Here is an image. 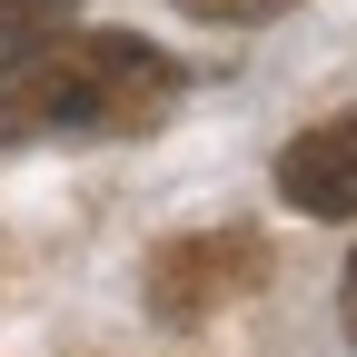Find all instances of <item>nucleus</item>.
<instances>
[{"instance_id":"nucleus-1","label":"nucleus","mask_w":357,"mask_h":357,"mask_svg":"<svg viewBox=\"0 0 357 357\" xmlns=\"http://www.w3.org/2000/svg\"><path fill=\"white\" fill-rule=\"evenodd\" d=\"M178 70L169 50H149L139 30H50L30 50L0 60V149H119L169 129Z\"/></svg>"},{"instance_id":"nucleus-2","label":"nucleus","mask_w":357,"mask_h":357,"mask_svg":"<svg viewBox=\"0 0 357 357\" xmlns=\"http://www.w3.org/2000/svg\"><path fill=\"white\" fill-rule=\"evenodd\" d=\"M258 288H268V238L238 229V218H229V229H178L139 268V298H149L159 328H208L218 307H238Z\"/></svg>"},{"instance_id":"nucleus-3","label":"nucleus","mask_w":357,"mask_h":357,"mask_svg":"<svg viewBox=\"0 0 357 357\" xmlns=\"http://www.w3.org/2000/svg\"><path fill=\"white\" fill-rule=\"evenodd\" d=\"M278 199L298 218H357V109L298 129L278 149Z\"/></svg>"},{"instance_id":"nucleus-4","label":"nucleus","mask_w":357,"mask_h":357,"mask_svg":"<svg viewBox=\"0 0 357 357\" xmlns=\"http://www.w3.org/2000/svg\"><path fill=\"white\" fill-rule=\"evenodd\" d=\"M70 20H79V0H0V60L50 40V30H70Z\"/></svg>"},{"instance_id":"nucleus-5","label":"nucleus","mask_w":357,"mask_h":357,"mask_svg":"<svg viewBox=\"0 0 357 357\" xmlns=\"http://www.w3.org/2000/svg\"><path fill=\"white\" fill-rule=\"evenodd\" d=\"M189 20H208V30H248V20H278V10H298V0H178Z\"/></svg>"},{"instance_id":"nucleus-6","label":"nucleus","mask_w":357,"mask_h":357,"mask_svg":"<svg viewBox=\"0 0 357 357\" xmlns=\"http://www.w3.org/2000/svg\"><path fill=\"white\" fill-rule=\"evenodd\" d=\"M337 318H347V347H357V248H347V278H337Z\"/></svg>"}]
</instances>
